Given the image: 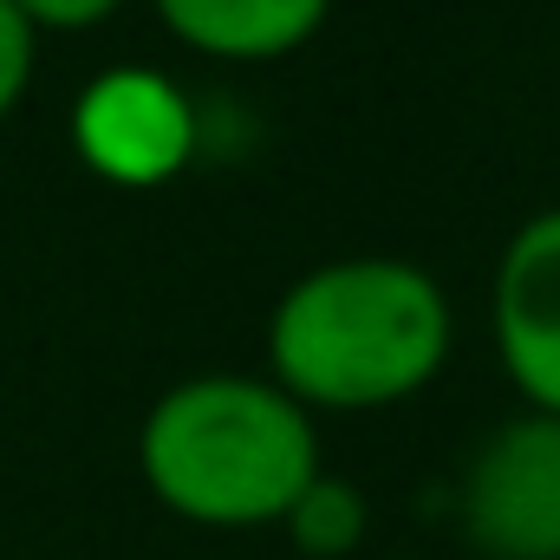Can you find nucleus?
<instances>
[{
    "label": "nucleus",
    "mask_w": 560,
    "mask_h": 560,
    "mask_svg": "<svg viewBox=\"0 0 560 560\" xmlns=\"http://www.w3.org/2000/svg\"><path fill=\"white\" fill-rule=\"evenodd\" d=\"M456 346L443 280L405 255L319 261L268 313V378L300 411H385L436 385Z\"/></svg>",
    "instance_id": "obj_1"
},
{
    "label": "nucleus",
    "mask_w": 560,
    "mask_h": 560,
    "mask_svg": "<svg viewBox=\"0 0 560 560\" xmlns=\"http://www.w3.org/2000/svg\"><path fill=\"white\" fill-rule=\"evenodd\" d=\"M319 430L275 378H176L138 430L143 489L196 528H268L319 476Z\"/></svg>",
    "instance_id": "obj_2"
},
{
    "label": "nucleus",
    "mask_w": 560,
    "mask_h": 560,
    "mask_svg": "<svg viewBox=\"0 0 560 560\" xmlns=\"http://www.w3.org/2000/svg\"><path fill=\"white\" fill-rule=\"evenodd\" d=\"M196 98L156 66H105L72 98V150L118 189H163L196 156Z\"/></svg>",
    "instance_id": "obj_3"
},
{
    "label": "nucleus",
    "mask_w": 560,
    "mask_h": 560,
    "mask_svg": "<svg viewBox=\"0 0 560 560\" xmlns=\"http://www.w3.org/2000/svg\"><path fill=\"white\" fill-rule=\"evenodd\" d=\"M463 535L489 560H560V418L495 423L463 469Z\"/></svg>",
    "instance_id": "obj_4"
},
{
    "label": "nucleus",
    "mask_w": 560,
    "mask_h": 560,
    "mask_svg": "<svg viewBox=\"0 0 560 560\" xmlns=\"http://www.w3.org/2000/svg\"><path fill=\"white\" fill-rule=\"evenodd\" d=\"M489 326L522 405L560 418V202L502 242L489 280Z\"/></svg>",
    "instance_id": "obj_5"
},
{
    "label": "nucleus",
    "mask_w": 560,
    "mask_h": 560,
    "mask_svg": "<svg viewBox=\"0 0 560 560\" xmlns=\"http://www.w3.org/2000/svg\"><path fill=\"white\" fill-rule=\"evenodd\" d=\"M156 20L202 59L261 66L300 52L332 20V0H156Z\"/></svg>",
    "instance_id": "obj_6"
},
{
    "label": "nucleus",
    "mask_w": 560,
    "mask_h": 560,
    "mask_svg": "<svg viewBox=\"0 0 560 560\" xmlns=\"http://www.w3.org/2000/svg\"><path fill=\"white\" fill-rule=\"evenodd\" d=\"M280 528L293 535V548L313 560H346L359 541H365V528H372V502H365V489L359 482H346V476H313L306 489H300V502L280 515Z\"/></svg>",
    "instance_id": "obj_7"
},
{
    "label": "nucleus",
    "mask_w": 560,
    "mask_h": 560,
    "mask_svg": "<svg viewBox=\"0 0 560 560\" xmlns=\"http://www.w3.org/2000/svg\"><path fill=\"white\" fill-rule=\"evenodd\" d=\"M33 59H39V33L0 0V125L20 112V98L33 85Z\"/></svg>",
    "instance_id": "obj_8"
},
{
    "label": "nucleus",
    "mask_w": 560,
    "mask_h": 560,
    "mask_svg": "<svg viewBox=\"0 0 560 560\" xmlns=\"http://www.w3.org/2000/svg\"><path fill=\"white\" fill-rule=\"evenodd\" d=\"M33 33H92L105 26L125 0H7Z\"/></svg>",
    "instance_id": "obj_9"
}]
</instances>
